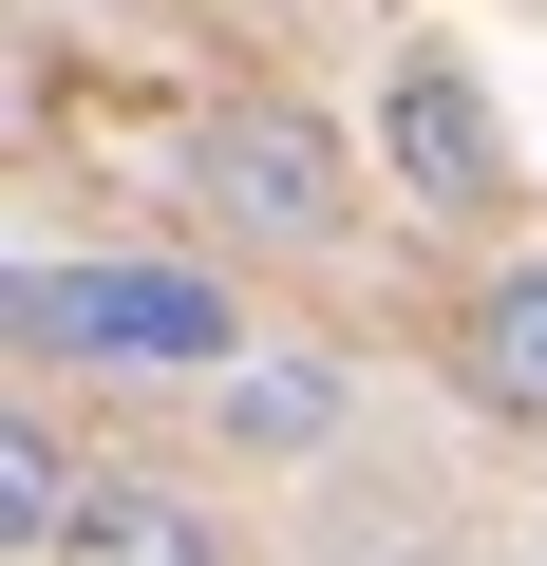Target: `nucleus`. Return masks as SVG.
I'll return each instance as SVG.
<instances>
[{"label":"nucleus","mask_w":547,"mask_h":566,"mask_svg":"<svg viewBox=\"0 0 547 566\" xmlns=\"http://www.w3.org/2000/svg\"><path fill=\"white\" fill-rule=\"evenodd\" d=\"M378 189H397L415 227H509V114H491V76H472L453 39H415V57L378 76Z\"/></svg>","instance_id":"obj_3"},{"label":"nucleus","mask_w":547,"mask_h":566,"mask_svg":"<svg viewBox=\"0 0 547 566\" xmlns=\"http://www.w3.org/2000/svg\"><path fill=\"white\" fill-rule=\"evenodd\" d=\"M189 208H208L227 245H284V264H322V245L359 227V151H340L322 114H284V95H227V114L189 133Z\"/></svg>","instance_id":"obj_2"},{"label":"nucleus","mask_w":547,"mask_h":566,"mask_svg":"<svg viewBox=\"0 0 547 566\" xmlns=\"http://www.w3.org/2000/svg\"><path fill=\"white\" fill-rule=\"evenodd\" d=\"M208 434H227V453H322V434H340V359H303V340H245V359L208 378Z\"/></svg>","instance_id":"obj_5"},{"label":"nucleus","mask_w":547,"mask_h":566,"mask_svg":"<svg viewBox=\"0 0 547 566\" xmlns=\"http://www.w3.org/2000/svg\"><path fill=\"white\" fill-rule=\"evenodd\" d=\"M453 378H472L509 434H547V264H491L472 303H453Z\"/></svg>","instance_id":"obj_4"},{"label":"nucleus","mask_w":547,"mask_h":566,"mask_svg":"<svg viewBox=\"0 0 547 566\" xmlns=\"http://www.w3.org/2000/svg\"><path fill=\"white\" fill-rule=\"evenodd\" d=\"M95 510H114V472H76L39 416L20 434H0V547H20V566H57V547H95Z\"/></svg>","instance_id":"obj_6"},{"label":"nucleus","mask_w":547,"mask_h":566,"mask_svg":"<svg viewBox=\"0 0 547 566\" xmlns=\"http://www.w3.org/2000/svg\"><path fill=\"white\" fill-rule=\"evenodd\" d=\"M20 359H114V378H227L245 322L189 264H20Z\"/></svg>","instance_id":"obj_1"}]
</instances>
